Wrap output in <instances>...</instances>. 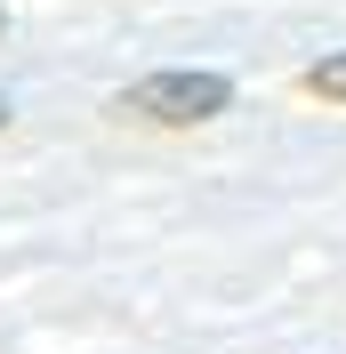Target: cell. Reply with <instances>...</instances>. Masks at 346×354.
I'll return each instance as SVG.
<instances>
[{"mask_svg": "<svg viewBox=\"0 0 346 354\" xmlns=\"http://www.w3.org/2000/svg\"><path fill=\"white\" fill-rule=\"evenodd\" d=\"M0 121H8V97H0Z\"/></svg>", "mask_w": 346, "mask_h": 354, "instance_id": "cell-3", "label": "cell"}, {"mask_svg": "<svg viewBox=\"0 0 346 354\" xmlns=\"http://www.w3.org/2000/svg\"><path fill=\"white\" fill-rule=\"evenodd\" d=\"M306 97H322V105H346V57H322V65H306Z\"/></svg>", "mask_w": 346, "mask_h": 354, "instance_id": "cell-2", "label": "cell"}, {"mask_svg": "<svg viewBox=\"0 0 346 354\" xmlns=\"http://www.w3.org/2000/svg\"><path fill=\"white\" fill-rule=\"evenodd\" d=\"M0 24H8V17H0Z\"/></svg>", "mask_w": 346, "mask_h": 354, "instance_id": "cell-4", "label": "cell"}, {"mask_svg": "<svg viewBox=\"0 0 346 354\" xmlns=\"http://www.w3.org/2000/svg\"><path fill=\"white\" fill-rule=\"evenodd\" d=\"M234 105V88H226V73H153V81L121 88V105L129 121H161V129H194V121H210V113Z\"/></svg>", "mask_w": 346, "mask_h": 354, "instance_id": "cell-1", "label": "cell"}]
</instances>
